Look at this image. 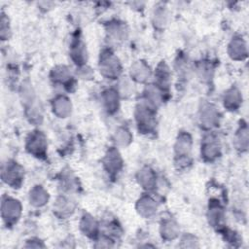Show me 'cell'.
I'll use <instances>...</instances> for the list:
<instances>
[{
	"label": "cell",
	"instance_id": "obj_20",
	"mask_svg": "<svg viewBox=\"0 0 249 249\" xmlns=\"http://www.w3.org/2000/svg\"><path fill=\"white\" fill-rule=\"evenodd\" d=\"M178 231H179L178 226L172 220H165L161 224L160 232H161L162 237H164L165 239H173V238H175L177 236V234H178Z\"/></svg>",
	"mask_w": 249,
	"mask_h": 249
},
{
	"label": "cell",
	"instance_id": "obj_2",
	"mask_svg": "<svg viewBox=\"0 0 249 249\" xmlns=\"http://www.w3.org/2000/svg\"><path fill=\"white\" fill-rule=\"evenodd\" d=\"M2 178L13 188H18L22 182L23 170L17 162L9 161L5 166H3Z\"/></svg>",
	"mask_w": 249,
	"mask_h": 249
},
{
	"label": "cell",
	"instance_id": "obj_29",
	"mask_svg": "<svg viewBox=\"0 0 249 249\" xmlns=\"http://www.w3.org/2000/svg\"><path fill=\"white\" fill-rule=\"evenodd\" d=\"M9 24H8V21H6V18L5 17L3 16L2 18H1V37L5 38V33H7V36H8V32H9Z\"/></svg>",
	"mask_w": 249,
	"mask_h": 249
},
{
	"label": "cell",
	"instance_id": "obj_8",
	"mask_svg": "<svg viewBox=\"0 0 249 249\" xmlns=\"http://www.w3.org/2000/svg\"><path fill=\"white\" fill-rule=\"evenodd\" d=\"M191 150H192L191 136L186 132L180 133L175 144L176 156L179 157L180 159H185L189 156Z\"/></svg>",
	"mask_w": 249,
	"mask_h": 249
},
{
	"label": "cell",
	"instance_id": "obj_4",
	"mask_svg": "<svg viewBox=\"0 0 249 249\" xmlns=\"http://www.w3.org/2000/svg\"><path fill=\"white\" fill-rule=\"evenodd\" d=\"M136 121L141 130L145 132L152 130L156 124L153 108L148 104L139 105L136 110Z\"/></svg>",
	"mask_w": 249,
	"mask_h": 249
},
{
	"label": "cell",
	"instance_id": "obj_17",
	"mask_svg": "<svg viewBox=\"0 0 249 249\" xmlns=\"http://www.w3.org/2000/svg\"><path fill=\"white\" fill-rule=\"evenodd\" d=\"M241 100H242V97L237 89L232 88L225 93V97H224L225 107L231 110H235L240 105Z\"/></svg>",
	"mask_w": 249,
	"mask_h": 249
},
{
	"label": "cell",
	"instance_id": "obj_19",
	"mask_svg": "<svg viewBox=\"0 0 249 249\" xmlns=\"http://www.w3.org/2000/svg\"><path fill=\"white\" fill-rule=\"evenodd\" d=\"M108 32L116 40H124L126 37L127 29L124 22L114 21L108 25Z\"/></svg>",
	"mask_w": 249,
	"mask_h": 249
},
{
	"label": "cell",
	"instance_id": "obj_26",
	"mask_svg": "<svg viewBox=\"0 0 249 249\" xmlns=\"http://www.w3.org/2000/svg\"><path fill=\"white\" fill-rule=\"evenodd\" d=\"M115 139H116V142L119 145L125 146V145H127L131 141V134H130L129 130L126 129L125 127H120L116 131Z\"/></svg>",
	"mask_w": 249,
	"mask_h": 249
},
{
	"label": "cell",
	"instance_id": "obj_13",
	"mask_svg": "<svg viewBox=\"0 0 249 249\" xmlns=\"http://www.w3.org/2000/svg\"><path fill=\"white\" fill-rule=\"evenodd\" d=\"M201 124L207 126L216 125L219 122V113L216 108L212 105H205L203 106L200 114Z\"/></svg>",
	"mask_w": 249,
	"mask_h": 249
},
{
	"label": "cell",
	"instance_id": "obj_11",
	"mask_svg": "<svg viewBox=\"0 0 249 249\" xmlns=\"http://www.w3.org/2000/svg\"><path fill=\"white\" fill-rule=\"evenodd\" d=\"M131 78L137 82H146L151 76V70L149 66L143 61H137L131 66L130 70Z\"/></svg>",
	"mask_w": 249,
	"mask_h": 249
},
{
	"label": "cell",
	"instance_id": "obj_21",
	"mask_svg": "<svg viewBox=\"0 0 249 249\" xmlns=\"http://www.w3.org/2000/svg\"><path fill=\"white\" fill-rule=\"evenodd\" d=\"M74 209L73 203L66 197H59L54 206V210L60 216H68Z\"/></svg>",
	"mask_w": 249,
	"mask_h": 249
},
{
	"label": "cell",
	"instance_id": "obj_18",
	"mask_svg": "<svg viewBox=\"0 0 249 249\" xmlns=\"http://www.w3.org/2000/svg\"><path fill=\"white\" fill-rule=\"evenodd\" d=\"M103 103L109 112H115L119 107L118 91L114 89H107L103 92Z\"/></svg>",
	"mask_w": 249,
	"mask_h": 249
},
{
	"label": "cell",
	"instance_id": "obj_12",
	"mask_svg": "<svg viewBox=\"0 0 249 249\" xmlns=\"http://www.w3.org/2000/svg\"><path fill=\"white\" fill-rule=\"evenodd\" d=\"M137 211L141 216L149 218L156 213L157 203L152 197L143 196L137 202Z\"/></svg>",
	"mask_w": 249,
	"mask_h": 249
},
{
	"label": "cell",
	"instance_id": "obj_6",
	"mask_svg": "<svg viewBox=\"0 0 249 249\" xmlns=\"http://www.w3.org/2000/svg\"><path fill=\"white\" fill-rule=\"evenodd\" d=\"M221 146L219 139L213 135L206 136L201 144V155L205 160H212L220 155Z\"/></svg>",
	"mask_w": 249,
	"mask_h": 249
},
{
	"label": "cell",
	"instance_id": "obj_22",
	"mask_svg": "<svg viewBox=\"0 0 249 249\" xmlns=\"http://www.w3.org/2000/svg\"><path fill=\"white\" fill-rule=\"evenodd\" d=\"M81 229L87 235H93L97 230L96 221L89 215H85L81 221Z\"/></svg>",
	"mask_w": 249,
	"mask_h": 249
},
{
	"label": "cell",
	"instance_id": "obj_9",
	"mask_svg": "<svg viewBox=\"0 0 249 249\" xmlns=\"http://www.w3.org/2000/svg\"><path fill=\"white\" fill-rule=\"evenodd\" d=\"M229 53L233 59H243L247 55V48L244 40L240 37L232 38L229 45Z\"/></svg>",
	"mask_w": 249,
	"mask_h": 249
},
{
	"label": "cell",
	"instance_id": "obj_16",
	"mask_svg": "<svg viewBox=\"0 0 249 249\" xmlns=\"http://www.w3.org/2000/svg\"><path fill=\"white\" fill-rule=\"evenodd\" d=\"M71 55L76 63H78L79 65L87 61V50L82 40L77 39L75 42L72 43Z\"/></svg>",
	"mask_w": 249,
	"mask_h": 249
},
{
	"label": "cell",
	"instance_id": "obj_15",
	"mask_svg": "<svg viewBox=\"0 0 249 249\" xmlns=\"http://www.w3.org/2000/svg\"><path fill=\"white\" fill-rule=\"evenodd\" d=\"M49 199L48 192L41 186H35L29 193V201L32 205L40 207L46 204Z\"/></svg>",
	"mask_w": 249,
	"mask_h": 249
},
{
	"label": "cell",
	"instance_id": "obj_27",
	"mask_svg": "<svg viewBox=\"0 0 249 249\" xmlns=\"http://www.w3.org/2000/svg\"><path fill=\"white\" fill-rule=\"evenodd\" d=\"M236 143L240 149H246L248 145V130L246 126L241 127L236 134Z\"/></svg>",
	"mask_w": 249,
	"mask_h": 249
},
{
	"label": "cell",
	"instance_id": "obj_5",
	"mask_svg": "<svg viewBox=\"0 0 249 249\" xmlns=\"http://www.w3.org/2000/svg\"><path fill=\"white\" fill-rule=\"evenodd\" d=\"M26 148L31 154L37 157L44 156L47 150V141L45 135L41 131H34L31 133L27 138Z\"/></svg>",
	"mask_w": 249,
	"mask_h": 249
},
{
	"label": "cell",
	"instance_id": "obj_23",
	"mask_svg": "<svg viewBox=\"0 0 249 249\" xmlns=\"http://www.w3.org/2000/svg\"><path fill=\"white\" fill-rule=\"evenodd\" d=\"M52 77L55 82L64 83V82L68 81L69 78H71V74L69 72V69L66 66L59 65V66H56L55 68H53Z\"/></svg>",
	"mask_w": 249,
	"mask_h": 249
},
{
	"label": "cell",
	"instance_id": "obj_7",
	"mask_svg": "<svg viewBox=\"0 0 249 249\" xmlns=\"http://www.w3.org/2000/svg\"><path fill=\"white\" fill-rule=\"evenodd\" d=\"M104 165L108 172L114 174L119 172V170L122 168L123 160L121 158V155L116 149H110L105 158H104Z\"/></svg>",
	"mask_w": 249,
	"mask_h": 249
},
{
	"label": "cell",
	"instance_id": "obj_25",
	"mask_svg": "<svg viewBox=\"0 0 249 249\" xmlns=\"http://www.w3.org/2000/svg\"><path fill=\"white\" fill-rule=\"evenodd\" d=\"M209 220L213 225H217L223 220V209L219 204L211 203L209 207Z\"/></svg>",
	"mask_w": 249,
	"mask_h": 249
},
{
	"label": "cell",
	"instance_id": "obj_3",
	"mask_svg": "<svg viewBox=\"0 0 249 249\" xmlns=\"http://www.w3.org/2000/svg\"><path fill=\"white\" fill-rule=\"evenodd\" d=\"M1 213L3 220L7 224L15 223L21 214V205L18 200L12 197H7L2 201Z\"/></svg>",
	"mask_w": 249,
	"mask_h": 249
},
{
	"label": "cell",
	"instance_id": "obj_14",
	"mask_svg": "<svg viewBox=\"0 0 249 249\" xmlns=\"http://www.w3.org/2000/svg\"><path fill=\"white\" fill-rule=\"evenodd\" d=\"M138 181L139 184L147 189V190H152L153 188H155V186L157 185V180H156V174L154 173V171L149 168V167H144L142 168L139 173H138Z\"/></svg>",
	"mask_w": 249,
	"mask_h": 249
},
{
	"label": "cell",
	"instance_id": "obj_28",
	"mask_svg": "<svg viewBox=\"0 0 249 249\" xmlns=\"http://www.w3.org/2000/svg\"><path fill=\"white\" fill-rule=\"evenodd\" d=\"M166 13L163 9L158 10L155 14V22L157 23V25L164 24L166 22Z\"/></svg>",
	"mask_w": 249,
	"mask_h": 249
},
{
	"label": "cell",
	"instance_id": "obj_24",
	"mask_svg": "<svg viewBox=\"0 0 249 249\" xmlns=\"http://www.w3.org/2000/svg\"><path fill=\"white\" fill-rule=\"evenodd\" d=\"M169 77H170V74H169L168 67L164 63L160 64L157 70V80L160 84L159 87H168L169 80H170Z\"/></svg>",
	"mask_w": 249,
	"mask_h": 249
},
{
	"label": "cell",
	"instance_id": "obj_10",
	"mask_svg": "<svg viewBox=\"0 0 249 249\" xmlns=\"http://www.w3.org/2000/svg\"><path fill=\"white\" fill-rule=\"evenodd\" d=\"M53 110L59 118H66L71 113V102L66 96L59 95L53 101Z\"/></svg>",
	"mask_w": 249,
	"mask_h": 249
},
{
	"label": "cell",
	"instance_id": "obj_1",
	"mask_svg": "<svg viewBox=\"0 0 249 249\" xmlns=\"http://www.w3.org/2000/svg\"><path fill=\"white\" fill-rule=\"evenodd\" d=\"M99 69L103 76L110 79L117 78L122 71L120 60L110 51H104L100 53Z\"/></svg>",
	"mask_w": 249,
	"mask_h": 249
}]
</instances>
